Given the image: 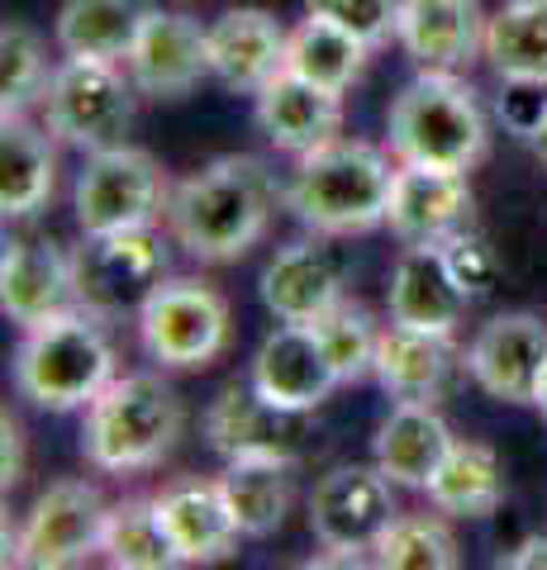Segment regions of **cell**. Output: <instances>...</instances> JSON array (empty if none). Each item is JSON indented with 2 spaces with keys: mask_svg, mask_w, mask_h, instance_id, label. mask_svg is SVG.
<instances>
[{
  "mask_svg": "<svg viewBox=\"0 0 547 570\" xmlns=\"http://www.w3.org/2000/svg\"><path fill=\"white\" fill-rule=\"evenodd\" d=\"M105 519L110 504L91 480H52V485L33 499L20 532H14V557L10 566L29 570H67L81 566L100 551Z\"/></svg>",
  "mask_w": 547,
  "mask_h": 570,
  "instance_id": "obj_11",
  "label": "cell"
},
{
  "mask_svg": "<svg viewBox=\"0 0 547 570\" xmlns=\"http://www.w3.org/2000/svg\"><path fill=\"white\" fill-rule=\"evenodd\" d=\"M253 115L272 148L291 153V157H305L314 148H324V142L343 138V96L329 91V86L295 77L291 67L257 91Z\"/></svg>",
  "mask_w": 547,
  "mask_h": 570,
  "instance_id": "obj_22",
  "label": "cell"
},
{
  "mask_svg": "<svg viewBox=\"0 0 547 570\" xmlns=\"http://www.w3.org/2000/svg\"><path fill=\"white\" fill-rule=\"evenodd\" d=\"M400 6H404V0H305V14L333 20L339 29L358 33L367 48H381L385 39H395Z\"/></svg>",
  "mask_w": 547,
  "mask_h": 570,
  "instance_id": "obj_36",
  "label": "cell"
},
{
  "mask_svg": "<svg viewBox=\"0 0 547 570\" xmlns=\"http://www.w3.org/2000/svg\"><path fill=\"white\" fill-rule=\"evenodd\" d=\"M395 480L377 461L372 466H333L320 475L310 494V532L329 557L314 566H362V551H372L385 523L395 519Z\"/></svg>",
  "mask_w": 547,
  "mask_h": 570,
  "instance_id": "obj_9",
  "label": "cell"
},
{
  "mask_svg": "<svg viewBox=\"0 0 547 570\" xmlns=\"http://www.w3.org/2000/svg\"><path fill=\"white\" fill-rule=\"evenodd\" d=\"M144 14H148L144 0H62L52 39H58L67 58L125 62Z\"/></svg>",
  "mask_w": 547,
  "mask_h": 570,
  "instance_id": "obj_29",
  "label": "cell"
},
{
  "mask_svg": "<svg viewBox=\"0 0 547 570\" xmlns=\"http://www.w3.org/2000/svg\"><path fill=\"white\" fill-rule=\"evenodd\" d=\"M281 195L286 190L276 186L262 157L224 153L201 171H191L182 186H172L167 228L176 247H186L196 262L228 266L267 238Z\"/></svg>",
  "mask_w": 547,
  "mask_h": 570,
  "instance_id": "obj_1",
  "label": "cell"
},
{
  "mask_svg": "<svg viewBox=\"0 0 547 570\" xmlns=\"http://www.w3.org/2000/svg\"><path fill=\"white\" fill-rule=\"evenodd\" d=\"M467 376L500 404H534L538 376L547 366V324L528 309L486 318L462 352Z\"/></svg>",
  "mask_w": 547,
  "mask_h": 570,
  "instance_id": "obj_13",
  "label": "cell"
},
{
  "mask_svg": "<svg viewBox=\"0 0 547 570\" xmlns=\"http://www.w3.org/2000/svg\"><path fill=\"white\" fill-rule=\"evenodd\" d=\"M291 33L262 6L224 10L209 24V77L238 96H257L272 77L286 71Z\"/></svg>",
  "mask_w": 547,
  "mask_h": 570,
  "instance_id": "obj_17",
  "label": "cell"
},
{
  "mask_svg": "<svg viewBox=\"0 0 547 570\" xmlns=\"http://www.w3.org/2000/svg\"><path fill=\"white\" fill-rule=\"evenodd\" d=\"M505 570H547V538H524L509 557H500Z\"/></svg>",
  "mask_w": 547,
  "mask_h": 570,
  "instance_id": "obj_40",
  "label": "cell"
},
{
  "mask_svg": "<svg viewBox=\"0 0 547 570\" xmlns=\"http://www.w3.org/2000/svg\"><path fill=\"white\" fill-rule=\"evenodd\" d=\"M58 186V153L48 124H29L25 115H0V214L29 219L52 200Z\"/></svg>",
  "mask_w": 547,
  "mask_h": 570,
  "instance_id": "obj_26",
  "label": "cell"
},
{
  "mask_svg": "<svg viewBox=\"0 0 547 570\" xmlns=\"http://www.w3.org/2000/svg\"><path fill=\"white\" fill-rule=\"evenodd\" d=\"M153 499H157V513H163V528L182 566H209V561L234 557L243 532H238V519L228 509L219 480L182 475Z\"/></svg>",
  "mask_w": 547,
  "mask_h": 570,
  "instance_id": "obj_23",
  "label": "cell"
},
{
  "mask_svg": "<svg viewBox=\"0 0 547 570\" xmlns=\"http://www.w3.org/2000/svg\"><path fill=\"white\" fill-rule=\"evenodd\" d=\"M528 148H534V157L547 167V115L538 119V129H534V138H528Z\"/></svg>",
  "mask_w": 547,
  "mask_h": 570,
  "instance_id": "obj_41",
  "label": "cell"
},
{
  "mask_svg": "<svg viewBox=\"0 0 547 570\" xmlns=\"http://www.w3.org/2000/svg\"><path fill=\"white\" fill-rule=\"evenodd\" d=\"M395 167L377 142L333 138L324 148L295 157V171L286 181V209L310 234L324 238L372 234V228L385 224V209H391Z\"/></svg>",
  "mask_w": 547,
  "mask_h": 570,
  "instance_id": "obj_2",
  "label": "cell"
},
{
  "mask_svg": "<svg viewBox=\"0 0 547 570\" xmlns=\"http://www.w3.org/2000/svg\"><path fill=\"white\" fill-rule=\"evenodd\" d=\"M486 62L500 81H547V0H505L490 14Z\"/></svg>",
  "mask_w": 547,
  "mask_h": 570,
  "instance_id": "obj_30",
  "label": "cell"
},
{
  "mask_svg": "<svg viewBox=\"0 0 547 570\" xmlns=\"http://www.w3.org/2000/svg\"><path fill=\"white\" fill-rule=\"evenodd\" d=\"M228 333H234L228 299L196 276H167L138 309V343L163 371L215 366L228 347Z\"/></svg>",
  "mask_w": 547,
  "mask_h": 570,
  "instance_id": "obj_6",
  "label": "cell"
},
{
  "mask_svg": "<svg viewBox=\"0 0 547 570\" xmlns=\"http://www.w3.org/2000/svg\"><path fill=\"white\" fill-rule=\"evenodd\" d=\"M367 48L358 33L339 29L333 20H320V14H305L295 29H291V52H286V67L295 77H305L314 86H329V91H348L352 81L362 77L367 67Z\"/></svg>",
  "mask_w": 547,
  "mask_h": 570,
  "instance_id": "obj_31",
  "label": "cell"
},
{
  "mask_svg": "<svg viewBox=\"0 0 547 570\" xmlns=\"http://www.w3.org/2000/svg\"><path fill=\"white\" fill-rule=\"evenodd\" d=\"M295 461L286 456H243V461H224V499L238 519L243 538H272L281 532L295 499V480H291Z\"/></svg>",
  "mask_w": 547,
  "mask_h": 570,
  "instance_id": "obj_28",
  "label": "cell"
},
{
  "mask_svg": "<svg viewBox=\"0 0 547 570\" xmlns=\"http://www.w3.org/2000/svg\"><path fill=\"white\" fill-rule=\"evenodd\" d=\"M25 480V433H20V419L0 414V485L14 490Z\"/></svg>",
  "mask_w": 547,
  "mask_h": 570,
  "instance_id": "obj_39",
  "label": "cell"
},
{
  "mask_svg": "<svg viewBox=\"0 0 547 570\" xmlns=\"http://www.w3.org/2000/svg\"><path fill=\"white\" fill-rule=\"evenodd\" d=\"M110 318L91 309H67L43 324H29L14 347V390L52 414L91 409L100 390L115 381V343L105 333Z\"/></svg>",
  "mask_w": 547,
  "mask_h": 570,
  "instance_id": "obj_3",
  "label": "cell"
},
{
  "mask_svg": "<svg viewBox=\"0 0 547 570\" xmlns=\"http://www.w3.org/2000/svg\"><path fill=\"white\" fill-rule=\"evenodd\" d=\"M452 442L457 438L443 423V414H438V404H395L377 428L372 456L400 490H429V480L443 466Z\"/></svg>",
  "mask_w": 547,
  "mask_h": 570,
  "instance_id": "obj_25",
  "label": "cell"
},
{
  "mask_svg": "<svg viewBox=\"0 0 547 570\" xmlns=\"http://www.w3.org/2000/svg\"><path fill=\"white\" fill-rule=\"evenodd\" d=\"M77 299L100 318H125L144 309V299L167 281V243L157 228L86 238L77 253Z\"/></svg>",
  "mask_w": 547,
  "mask_h": 570,
  "instance_id": "obj_10",
  "label": "cell"
},
{
  "mask_svg": "<svg viewBox=\"0 0 547 570\" xmlns=\"http://www.w3.org/2000/svg\"><path fill=\"white\" fill-rule=\"evenodd\" d=\"M486 24L481 0H404L395 39L419 71H462L486 58Z\"/></svg>",
  "mask_w": 547,
  "mask_h": 570,
  "instance_id": "obj_20",
  "label": "cell"
},
{
  "mask_svg": "<svg viewBox=\"0 0 547 570\" xmlns=\"http://www.w3.org/2000/svg\"><path fill=\"white\" fill-rule=\"evenodd\" d=\"M129 81L153 100H182L209 77V24L182 10H153L134 33L125 58Z\"/></svg>",
  "mask_w": 547,
  "mask_h": 570,
  "instance_id": "obj_12",
  "label": "cell"
},
{
  "mask_svg": "<svg viewBox=\"0 0 547 570\" xmlns=\"http://www.w3.org/2000/svg\"><path fill=\"white\" fill-rule=\"evenodd\" d=\"M100 557L115 570H172V566H182V557H176V547L163 528V513H157V499H144V494L110 504Z\"/></svg>",
  "mask_w": 547,
  "mask_h": 570,
  "instance_id": "obj_32",
  "label": "cell"
},
{
  "mask_svg": "<svg viewBox=\"0 0 547 570\" xmlns=\"http://www.w3.org/2000/svg\"><path fill=\"white\" fill-rule=\"evenodd\" d=\"M52 67L43 58V39L20 20L0 29V115H29L48 91Z\"/></svg>",
  "mask_w": 547,
  "mask_h": 570,
  "instance_id": "obj_35",
  "label": "cell"
},
{
  "mask_svg": "<svg viewBox=\"0 0 547 570\" xmlns=\"http://www.w3.org/2000/svg\"><path fill=\"white\" fill-rule=\"evenodd\" d=\"M476 195L467 171H438V167H395L391 209H385V228L400 243H448L452 234L471 228Z\"/></svg>",
  "mask_w": 547,
  "mask_h": 570,
  "instance_id": "obj_18",
  "label": "cell"
},
{
  "mask_svg": "<svg viewBox=\"0 0 547 570\" xmlns=\"http://www.w3.org/2000/svg\"><path fill=\"white\" fill-rule=\"evenodd\" d=\"M134 91L138 86L105 58H62L43 91V124L48 134L81 153H100L125 142L134 124Z\"/></svg>",
  "mask_w": 547,
  "mask_h": 570,
  "instance_id": "obj_7",
  "label": "cell"
},
{
  "mask_svg": "<svg viewBox=\"0 0 547 570\" xmlns=\"http://www.w3.org/2000/svg\"><path fill=\"white\" fill-rule=\"evenodd\" d=\"M248 381L257 385L262 400L286 409V414H314L343 385L310 324H276L262 337Z\"/></svg>",
  "mask_w": 547,
  "mask_h": 570,
  "instance_id": "obj_16",
  "label": "cell"
},
{
  "mask_svg": "<svg viewBox=\"0 0 547 570\" xmlns=\"http://www.w3.org/2000/svg\"><path fill=\"white\" fill-rule=\"evenodd\" d=\"M77 262L48 238H14L0 257V309L10 324H43L77 309Z\"/></svg>",
  "mask_w": 547,
  "mask_h": 570,
  "instance_id": "obj_19",
  "label": "cell"
},
{
  "mask_svg": "<svg viewBox=\"0 0 547 570\" xmlns=\"http://www.w3.org/2000/svg\"><path fill=\"white\" fill-rule=\"evenodd\" d=\"M348 272L339 253L329 247L324 234L295 238L286 247H276L272 262L262 266L257 295L276 324H314L320 314H329L343 299Z\"/></svg>",
  "mask_w": 547,
  "mask_h": 570,
  "instance_id": "obj_15",
  "label": "cell"
},
{
  "mask_svg": "<svg viewBox=\"0 0 547 570\" xmlns=\"http://www.w3.org/2000/svg\"><path fill=\"white\" fill-rule=\"evenodd\" d=\"M476 295L457 276L443 243H404V253L395 257V272H391V291H385L391 324L423 328V333H457Z\"/></svg>",
  "mask_w": 547,
  "mask_h": 570,
  "instance_id": "obj_14",
  "label": "cell"
},
{
  "mask_svg": "<svg viewBox=\"0 0 547 570\" xmlns=\"http://www.w3.org/2000/svg\"><path fill=\"white\" fill-rule=\"evenodd\" d=\"M457 366L462 352L452 347V333H423L404 324L381 328L377 381L395 404H438L452 390Z\"/></svg>",
  "mask_w": 547,
  "mask_h": 570,
  "instance_id": "obj_24",
  "label": "cell"
},
{
  "mask_svg": "<svg viewBox=\"0 0 547 570\" xmlns=\"http://www.w3.org/2000/svg\"><path fill=\"white\" fill-rule=\"evenodd\" d=\"M372 561L385 570H452L462 557H457V538L443 519L395 513L372 547Z\"/></svg>",
  "mask_w": 547,
  "mask_h": 570,
  "instance_id": "obj_34",
  "label": "cell"
},
{
  "mask_svg": "<svg viewBox=\"0 0 547 570\" xmlns=\"http://www.w3.org/2000/svg\"><path fill=\"white\" fill-rule=\"evenodd\" d=\"M314 337H320L324 356L339 371V381L352 385V381H367L377 376V347H381V324L372 318V309L358 305V299H339L329 314L314 318Z\"/></svg>",
  "mask_w": 547,
  "mask_h": 570,
  "instance_id": "obj_33",
  "label": "cell"
},
{
  "mask_svg": "<svg viewBox=\"0 0 547 570\" xmlns=\"http://www.w3.org/2000/svg\"><path fill=\"white\" fill-rule=\"evenodd\" d=\"M448 257L457 266V276L467 281V291L481 299L490 295V285L500 281V257H496V247L486 243V234H476V228H462V234H452L448 243Z\"/></svg>",
  "mask_w": 547,
  "mask_h": 570,
  "instance_id": "obj_37",
  "label": "cell"
},
{
  "mask_svg": "<svg viewBox=\"0 0 547 570\" xmlns=\"http://www.w3.org/2000/svg\"><path fill=\"white\" fill-rule=\"evenodd\" d=\"M305 414H286L257 395L253 381H234L224 385L215 404L205 409V442L215 448L224 461H243V456H286L295 461V442Z\"/></svg>",
  "mask_w": 547,
  "mask_h": 570,
  "instance_id": "obj_21",
  "label": "cell"
},
{
  "mask_svg": "<svg viewBox=\"0 0 547 570\" xmlns=\"http://www.w3.org/2000/svg\"><path fill=\"white\" fill-rule=\"evenodd\" d=\"M182 428V395L153 371H134V376H115L100 390V400L86 409L81 452L105 475H138L163 466Z\"/></svg>",
  "mask_w": 547,
  "mask_h": 570,
  "instance_id": "obj_5",
  "label": "cell"
},
{
  "mask_svg": "<svg viewBox=\"0 0 547 570\" xmlns=\"http://www.w3.org/2000/svg\"><path fill=\"white\" fill-rule=\"evenodd\" d=\"M423 494L443 519H490L505 504V461L486 442H452Z\"/></svg>",
  "mask_w": 547,
  "mask_h": 570,
  "instance_id": "obj_27",
  "label": "cell"
},
{
  "mask_svg": "<svg viewBox=\"0 0 547 570\" xmlns=\"http://www.w3.org/2000/svg\"><path fill=\"white\" fill-rule=\"evenodd\" d=\"M534 409H538V414H543V423H547V366H543L538 390H534Z\"/></svg>",
  "mask_w": 547,
  "mask_h": 570,
  "instance_id": "obj_42",
  "label": "cell"
},
{
  "mask_svg": "<svg viewBox=\"0 0 547 570\" xmlns=\"http://www.w3.org/2000/svg\"><path fill=\"white\" fill-rule=\"evenodd\" d=\"M167 200H172V190H167V176L157 167V157L134 148V142L86 153V167L72 190L77 228L86 238L125 234V228H153L157 214H167Z\"/></svg>",
  "mask_w": 547,
  "mask_h": 570,
  "instance_id": "obj_8",
  "label": "cell"
},
{
  "mask_svg": "<svg viewBox=\"0 0 547 570\" xmlns=\"http://www.w3.org/2000/svg\"><path fill=\"white\" fill-rule=\"evenodd\" d=\"M547 115V81H500V119L515 138H534L538 119Z\"/></svg>",
  "mask_w": 547,
  "mask_h": 570,
  "instance_id": "obj_38",
  "label": "cell"
},
{
  "mask_svg": "<svg viewBox=\"0 0 547 570\" xmlns=\"http://www.w3.org/2000/svg\"><path fill=\"white\" fill-rule=\"evenodd\" d=\"M385 142L395 163L471 171L490 148V124L476 91L457 71H419L391 100Z\"/></svg>",
  "mask_w": 547,
  "mask_h": 570,
  "instance_id": "obj_4",
  "label": "cell"
}]
</instances>
